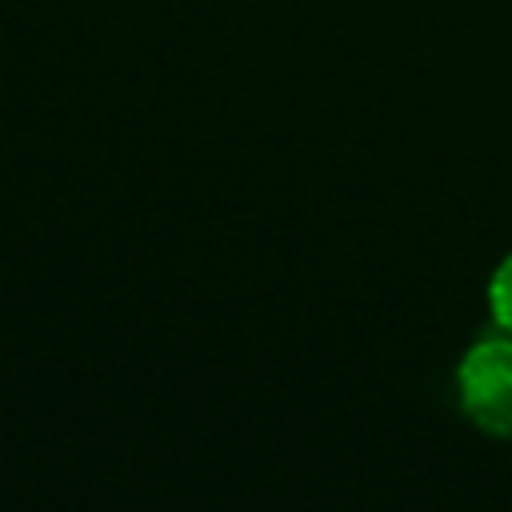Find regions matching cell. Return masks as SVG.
I'll return each mask as SVG.
<instances>
[{
    "label": "cell",
    "mask_w": 512,
    "mask_h": 512,
    "mask_svg": "<svg viewBox=\"0 0 512 512\" xmlns=\"http://www.w3.org/2000/svg\"><path fill=\"white\" fill-rule=\"evenodd\" d=\"M456 392L476 428L488 436H512V336L476 340L456 368Z\"/></svg>",
    "instance_id": "1"
},
{
    "label": "cell",
    "mask_w": 512,
    "mask_h": 512,
    "mask_svg": "<svg viewBox=\"0 0 512 512\" xmlns=\"http://www.w3.org/2000/svg\"><path fill=\"white\" fill-rule=\"evenodd\" d=\"M488 304H492L496 324L512 332V256L496 268V276H492V284H488Z\"/></svg>",
    "instance_id": "2"
}]
</instances>
